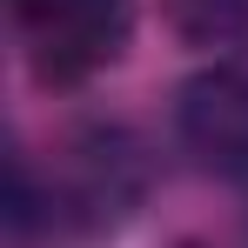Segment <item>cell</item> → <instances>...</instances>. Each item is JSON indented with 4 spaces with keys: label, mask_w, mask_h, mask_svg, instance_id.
<instances>
[{
    "label": "cell",
    "mask_w": 248,
    "mask_h": 248,
    "mask_svg": "<svg viewBox=\"0 0 248 248\" xmlns=\"http://www.w3.org/2000/svg\"><path fill=\"white\" fill-rule=\"evenodd\" d=\"M174 41L195 54H242L248 47V0H161Z\"/></svg>",
    "instance_id": "277c9868"
},
{
    "label": "cell",
    "mask_w": 248,
    "mask_h": 248,
    "mask_svg": "<svg viewBox=\"0 0 248 248\" xmlns=\"http://www.w3.org/2000/svg\"><path fill=\"white\" fill-rule=\"evenodd\" d=\"M174 141L202 174L248 181V67L242 61H215V67L181 81V94H174Z\"/></svg>",
    "instance_id": "3957f363"
},
{
    "label": "cell",
    "mask_w": 248,
    "mask_h": 248,
    "mask_svg": "<svg viewBox=\"0 0 248 248\" xmlns=\"http://www.w3.org/2000/svg\"><path fill=\"white\" fill-rule=\"evenodd\" d=\"M141 0H14V34L41 87H81L134 41Z\"/></svg>",
    "instance_id": "7a4b0ae2"
},
{
    "label": "cell",
    "mask_w": 248,
    "mask_h": 248,
    "mask_svg": "<svg viewBox=\"0 0 248 248\" xmlns=\"http://www.w3.org/2000/svg\"><path fill=\"white\" fill-rule=\"evenodd\" d=\"M148 148L134 127L87 121L47 148V168L34 155L14 161V221L20 228H67V235H108L148 202Z\"/></svg>",
    "instance_id": "6da1fadb"
}]
</instances>
